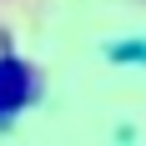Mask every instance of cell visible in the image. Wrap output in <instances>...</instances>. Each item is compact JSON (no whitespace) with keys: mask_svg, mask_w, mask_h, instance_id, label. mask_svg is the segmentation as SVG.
<instances>
[{"mask_svg":"<svg viewBox=\"0 0 146 146\" xmlns=\"http://www.w3.org/2000/svg\"><path fill=\"white\" fill-rule=\"evenodd\" d=\"M25 101H30V71L20 66V60L0 56V116L20 111Z\"/></svg>","mask_w":146,"mask_h":146,"instance_id":"obj_1","label":"cell"}]
</instances>
